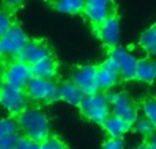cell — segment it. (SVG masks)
Listing matches in <instances>:
<instances>
[{
    "instance_id": "31",
    "label": "cell",
    "mask_w": 156,
    "mask_h": 149,
    "mask_svg": "<svg viewBox=\"0 0 156 149\" xmlns=\"http://www.w3.org/2000/svg\"><path fill=\"white\" fill-rule=\"evenodd\" d=\"M136 149H149V148H148V145L147 144H141V145H138Z\"/></svg>"
},
{
    "instance_id": "21",
    "label": "cell",
    "mask_w": 156,
    "mask_h": 149,
    "mask_svg": "<svg viewBox=\"0 0 156 149\" xmlns=\"http://www.w3.org/2000/svg\"><path fill=\"white\" fill-rule=\"evenodd\" d=\"M134 130L137 133H140L141 136H145L148 138L155 131V127L145 116H143V118H137V120L134 122Z\"/></svg>"
},
{
    "instance_id": "17",
    "label": "cell",
    "mask_w": 156,
    "mask_h": 149,
    "mask_svg": "<svg viewBox=\"0 0 156 149\" xmlns=\"http://www.w3.org/2000/svg\"><path fill=\"white\" fill-rule=\"evenodd\" d=\"M136 79L145 84H152L156 79V63L151 59H141L136 68Z\"/></svg>"
},
{
    "instance_id": "23",
    "label": "cell",
    "mask_w": 156,
    "mask_h": 149,
    "mask_svg": "<svg viewBox=\"0 0 156 149\" xmlns=\"http://www.w3.org/2000/svg\"><path fill=\"white\" fill-rule=\"evenodd\" d=\"M12 19L11 15L5 11H0V40L7 34V32L12 27Z\"/></svg>"
},
{
    "instance_id": "4",
    "label": "cell",
    "mask_w": 156,
    "mask_h": 149,
    "mask_svg": "<svg viewBox=\"0 0 156 149\" xmlns=\"http://www.w3.org/2000/svg\"><path fill=\"white\" fill-rule=\"evenodd\" d=\"M0 106L11 115H21L27 106L26 90L4 84L0 89Z\"/></svg>"
},
{
    "instance_id": "20",
    "label": "cell",
    "mask_w": 156,
    "mask_h": 149,
    "mask_svg": "<svg viewBox=\"0 0 156 149\" xmlns=\"http://www.w3.org/2000/svg\"><path fill=\"white\" fill-rule=\"evenodd\" d=\"M143 112L156 129V97H147L143 101Z\"/></svg>"
},
{
    "instance_id": "25",
    "label": "cell",
    "mask_w": 156,
    "mask_h": 149,
    "mask_svg": "<svg viewBox=\"0 0 156 149\" xmlns=\"http://www.w3.org/2000/svg\"><path fill=\"white\" fill-rule=\"evenodd\" d=\"M19 137L21 136H18V133L0 137V149H15Z\"/></svg>"
},
{
    "instance_id": "12",
    "label": "cell",
    "mask_w": 156,
    "mask_h": 149,
    "mask_svg": "<svg viewBox=\"0 0 156 149\" xmlns=\"http://www.w3.org/2000/svg\"><path fill=\"white\" fill-rule=\"evenodd\" d=\"M121 77L119 67L112 57H107L97 67V84L100 89H111Z\"/></svg>"
},
{
    "instance_id": "10",
    "label": "cell",
    "mask_w": 156,
    "mask_h": 149,
    "mask_svg": "<svg viewBox=\"0 0 156 149\" xmlns=\"http://www.w3.org/2000/svg\"><path fill=\"white\" fill-rule=\"evenodd\" d=\"M52 56L51 55V48L47 45L44 41L41 40H32L27 41V44L25 45L23 51L21 52L18 60L23 62L29 66H33L36 63L41 62V60L47 59V57Z\"/></svg>"
},
{
    "instance_id": "1",
    "label": "cell",
    "mask_w": 156,
    "mask_h": 149,
    "mask_svg": "<svg viewBox=\"0 0 156 149\" xmlns=\"http://www.w3.org/2000/svg\"><path fill=\"white\" fill-rule=\"evenodd\" d=\"M18 126L25 137L37 142H43L49 137V122L40 109L26 108L18 116Z\"/></svg>"
},
{
    "instance_id": "30",
    "label": "cell",
    "mask_w": 156,
    "mask_h": 149,
    "mask_svg": "<svg viewBox=\"0 0 156 149\" xmlns=\"http://www.w3.org/2000/svg\"><path fill=\"white\" fill-rule=\"evenodd\" d=\"M4 86V70H3V66L0 63V89Z\"/></svg>"
},
{
    "instance_id": "15",
    "label": "cell",
    "mask_w": 156,
    "mask_h": 149,
    "mask_svg": "<svg viewBox=\"0 0 156 149\" xmlns=\"http://www.w3.org/2000/svg\"><path fill=\"white\" fill-rule=\"evenodd\" d=\"M103 127H104L105 133L110 136V138H122L123 134H126L130 130L132 125L114 116V115H110V118L103 123Z\"/></svg>"
},
{
    "instance_id": "22",
    "label": "cell",
    "mask_w": 156,
    "mask_h": 149,
    "mask_svg": "<svg viewBox=\"0 0 156 149\" xmlns=\"http://www.w3.org/2000/svg\"><path fill=\"white\" fill-rule=\"evenodd\" d=\"M18 133V125L12 119H0V137Z\"/></svg>"
},
{
    "instance_id": "8",
    "label": "cell",
    "mask_w": 156,
    "mask_h": 149,
    "mask_svg": "<svg viewBox=\"0 0 156 149\" xmlns=\"http://www.w3.org/2000/svg\"><path fill=\"white\" fill-rule=\"evenodd\" d=\"M32 66L19 60L8 64V67L4 70V84L11 85V86L25 89L27 84L32 81Z\"/></svg>"
},
{
    "instance_id": "28",
    "label": "cell",
    "mask_w": 156,
    "mask_h": 149,
    "mask_svg": "<svg viewBox=\"0 0 156 149\" xmlns=\"http://www.w3.org/2000/svg\"><path fill=\"white\" fill-rule=\"evenodd\" d=\"M145 144L148 145L149 149H156V129H155L154 133H152L151 136L148 137V140H147Z\"/></svg>"
},
{
    "instance_id": "26",
    "label": "cell",
    "mask_w": 156,
    "mask_h": 149,
    "mask_svg": "<svg viewBox=\"0 0 156 149\" xmlns=\"http://www.w3.org/2000/svg\"><path fill=\"white\" fill-rule=\"evenodd\" d=\"M15 149H40V142L27 137H19Z\"/></svg>"
},
{
    "instance_id": "14",
    "label": "cell",
    "mask_w": 156,
    "mask_h": 149,
    "mask_svg": "<svg viewBox=\"0 0 156 149\" xmlns=\"http://www.w3.org/2000/svg\"><path fill=\"white\" fill-rule=\"evenodd\" d=\"M32 73H33V77H36V78L51 81L58 74V62L54 59V56H49L47 59L33 64Z\"/></svg>"
},
{
    "instance_id": "13",
    "label": "cell",
    "mask_w": 156,
    "mask_h": 149,
    "mask_svg": "<svg viewBox=\"0 0 156 149\" xmlns=\"http://www.w3.org/2000/svg\"><path fill=\"white\" fill-rule=\"evenodd\" d=\"M97 34L101 41L111 49L116 48L119 43V19L116 15L108 18L101 25L97 26Z\"/></svg>"
},
{
    "instance_id": "24",
    "label": "cell",
    "mask_w": 156,
    "mask_h": 149,
    "mask_svg": "<svg viewBox=\"0 0 156 149\" xmlns=\"http://www.w3.org/2000/svg\"><path fill=\"white\" fill-rule=\"evenodd\" d=\"M40 149H67V147H66L65 142L60 141L58 137L49 136L47 140L40 142Z\"/></svg>"
},
{
    "instance_id": "3",
    "label": "cell",
    "mask_w": 156,
    "mask_h": 149,
    "mask_svg": "<svg viewBox=\"0 0 156 149\" xmlns=\"http://www.w3.org/2000/svg\"><path fill=\"white\" fill-rule=\"evenodd\" d=\"M27 37L19 26L14 25L7 34L0 40V57L2 59H18L27 44Z\"/></svg>"
},
{
    "instance_id": "29",
    "label": "cell",
    "mask_w": 156,
    "mask_h": 149,
    "mask_svg": "<svg viewBox=\"0 0 156 149\" xmlns=\"http://www.w3.org/2000/svg\"><path fill=\"white\" fill-rule=\"evenodd\" d=\"M3 2L5 3V5L10 8H15L18 7V5H21L22 3H23V0H3Z\"/></svg>"
},
{
    "instance_id": "11",
    "label": "cell",
    "mask_w": 156,
    "mask_h": 149,
    "mask_svg": "<svg viewBox=\"0 0 156 149\" xmlns=\"http://www.w3.org/2000/svg\"><path fill=\"white\" fill-rule=\"evenodd\" d=\"M110 56L116 62L122 78L127 79V81L136 78V68H137L138 60L130 52H127L126 49L121 48V47H116L111 51Z\"/></svg>"
},
{
    "instance_id": "19",
    "label": "cell",
    "mask_w": 156,
    "mask_h": 149,
    "mask_svg": "<svg viewBox=\"0 0 156 149\" xmlns=\"http://www.w3.org/2000/svg\"><path fill=\"white\" fill-rule=\"evenodd\" d=\"M86 0H56L55 8L65 14H78L85 10Z\"/></svg>"
},
{
    "instance_id": "16",
    "label": "cell",
    "mask_w": 156,
    "mask_h": 149,
    "mask_svg": "<svg viewBox=\"0 0 156 149\" xmlns=\"http://www.w3.org/2000/svg\"><path fill=\"white\" fill-rule=\"evenodd\" d=\"M83 97H85V95L81 92L80 88L74 82H65L59 86V99L65 100L66 103L71 104V106L80 107Z\"/></svg>"
},
{
    "instance_id": "7",
    "label": "cell",
    "mask_w": 156,
    "mask_h": 149,
    "mask_svg": "<svg viewBox=\"0 0 156 149\" xmlns=\"http://www.w3.org/2000/svg\"><path fill=\"white\" fill-rule=\"evenodd\" d=\"M83 12L92 23L99 26L115 15V3L114 0H86Z\"/></svg>"
},
{
    "instance_id": "5",
    "label": "cell",
    "mask_w": 156,
    "mask_h": 149,
    "mask_svg": "<svg viewBox=\"0 0 156 149\" xmlns=\"http://www.w3.org/2000/svg\"><path fill=\"white\" fill-rule=\"evenodd\" d=\"M107 99L114 116L125 120L129 125H133L137 120V115H138L137 107L134 106V103L125 93L112 92L107 96Z\"/></svg>"
},
{
    "instance_id": "2",
    "label": "cell",
    "mask_w": 156,
    "mask_h": 149,
    "mask_svg": "<svg viewBox=\"0 0 156 149\" xmlns=\"http://www.w3.org/2000/svg\"><path fill=\"white\" fill-rule=\"evenodd\" d=\"M80 109L85 118L99 125H103L111 114V107L107 96L100 93L85 96L80 104Z\"/></svg>"
},
{
    "instance_id": "27",
    "label": "cell",
    "mask_w": 156,
    "mask_h": 149,
    "mask_svg": "<svg viewBox=\"0 0 156 149\" xmlns=\"http://www.w3.org/2000/svg\"><path fill=\"white\" fill-rule=\"evenodd\" d=\"M103 149H123L122 138H108L103 144Z\"/></svg>"
},
{
    "instance_id": "18",
    "label": "cell",
    "mask_w": 156,
    "mask_h": 149,
    "mask_svg": "<svg viewBox=\"0 0 156 149\" xmlns=\"http://www.w3.org/2000/svg\"><path fill=\"white\" fill-rule=\"evenodd\" d=\"M140 45L148 55H156V23L141 34Z\"/></svg>"
},
{
    "instance_id": "6",
    "label": "cell",
    "mask_w": 156,
    "mask_h": 149,
    "mask_svg": "<svg viewBox=\"0 0 156 149\" xmlns=\"http://www.w3.org/2000/svg\"><path fill=\"white\" fill-rule=\"evenodd\" d=\"M26 95L36 101H54L59 99V86L48 79L33 77L26 86Z\"/></svg>"
},
{
    "instance_id": "9",
    "label": "cell",
    "mask_w": 156,
    "mask_h": 149,
    "mask_svg": "<svg viewBox=\"0 0 156 149\" xmlns=\"http://www.w3.org/2000/svg\"><path fill=\"white\" fill-rule=\"evenodd\" d=\"M73 82L80 88V90L85 96L99 93V84H97V67L96 66H82L74 73Z\"/></svg>"
}]
</instances>
